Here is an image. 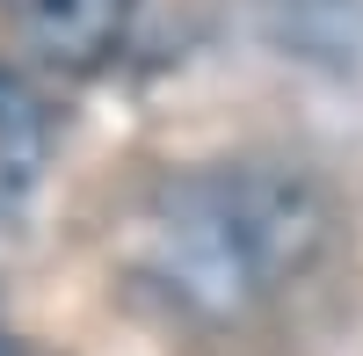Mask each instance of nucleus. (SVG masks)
<instances>
[{
    "mask_svg": "<svg viewBox=\"0 0 363 356\" xmlns=\"http://www.w3.org/2000/svg\"><path fill=\"white\" fill-rule=\"evenodd\" d=\"M335 247V204L277 160H211L145 189L124 226V269L167 320L203 335L277 313Z\"/></svg>",
    "mask_w": 363,
    "mask_h": 356,
    "instance_id": "obj_1",
    "label": "nucleus"
},
{
    "mask_svg": "<svg viewBox=\"0 0 363 356\" xmlns=\"http://www.w3.org/2000/svg\"><path fill=\"white\" fill-rule=\"evenodd\" d=\"M15 37L58 73H102L131 44L138 0H0Z\"/></svg>",
    "mask_w": 363,
    "mask_h": 356,
    "instance_id": "obj_2",
    "label": "nucleus"
},
{
    "mask_svg": "<svg viewBox=\"0 0 363 356\" xmlns=\"http://www.w3.org/2000/svg\"><path fill=\"white\" fill-rule=\"evenodd\" d=\"M44 145H51V131H44L37 95H29L22 80L0 73V218H15L22 196L37 189V174H44Z\"/></svg>",
    "mask_w": 363,
    "mask_h": 356,
    "instance_id": "obj_3",
    "label": "nucleus"
},
{
    "mask_svg": "<svg viewBox=\"0 0 363 356\" xmlns=\"http://www.w3.org/2000/svg\"><path fill=\"white\" fill-rule=\"evenodd\" d=\"M0 356H29V349H22V342H8V335H0Z\"/></svg>",
    "mask_w": 363,
    "mask_h": 356,
    "instance_id": "obj_4",
    "label": "nucleus"
}]
</instances>
